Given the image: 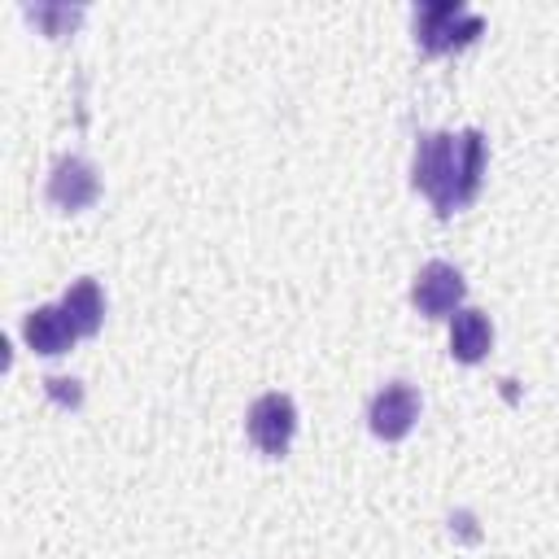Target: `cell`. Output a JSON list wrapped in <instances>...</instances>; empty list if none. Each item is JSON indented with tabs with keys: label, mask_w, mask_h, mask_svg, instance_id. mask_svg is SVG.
Segmentation results:
<instances>
[{
	"label": "cell",
	"mask_w": 559,
	"mask_h": 559,
	"mask_svg": "<svg viewBox=\"0 0 559 559\" xmlns=\"http://www.w3.org/2000/svg\"><path fill=\"white\" fill-rule=\"evenodd\" d=\"M22 336L35 354H66L74 345V323L61 306H35L26 319H22Z\"/></svg>",
	"instance_id": "52a82bcc"
},
{
	"label": "cell",
	"mask_w": 559,
	"mask_h": 559,
	"mask_svg": "<svg viewBox=\"0 0 559 559\" xmlns=\"http://www.w3.org/2000/svg\"><path fill=\"white\" fill-rule=\"evenodd\" d=\"M463 293H467V284H463L459 266H450V262H428V266H419L415 284H411V301H415V310L428 314V319H441V314L463 310Z\"/></svg>",
	"instance_id": "277c9868"
},
{
	"label": "cell",
	"mask_w": 559,
	"mask_h": 559,
	"mask_svg": "<svg viewBox=\"0 0 559 559\" xmlns=\"http://www.w3.org/2000/svg\"><path fill=\"white\" fill-rule=\"evenodd\" d=\"M415 419H419V393H415L406 380L384 384V389L371 397V406H367V424H371V432L384 437V441H402V437L415 428Z\"/></svg>",
	"instance_id": "5b68a950"
},
{
	"label": "cell",
	"mask_w": 559,
	"mask_h": 559,
	"mask_svg": "<svg viewBox=\"0 0 559 559\" xmlns=\"http://www.w3.org/2000/svg\"><path fill=\"white\" fill-rule=\"evenodd\" d=\"M96 197H100V175H96L92 162H83V157H61V162L52 166V175H48V201H52L57 210H83V205H92Z\"/></svg>",
	"instance_id": "8992f818"
},
{
	"label": "cell",
	"mask_w": 559,
	"mask_h": 559,
	"mask_svg": "<svg viewBox=\"0 0 559 559\" xmlns=\"http://www.w3.org/2000/svg\"><path fill=\"white\" fill-rule=\"evenodd\" d=\"M489 345H493V323L485 310L463 306L450 314V354L459 362H480L489 354Z\"/></svg>",
	"instance_id": "ba28073f"
},
{
	"label": "cell",
	"mask_w": 559,
	"mask_h": 559,
	"mask_svg": "<svg viewBox=\"0 0 559 559\" xmlns=\"http://www.w3.org/2000/svg\"><path fill=\"white\" fill-rule=\"evenodd\" d=\"M249 441L262 450V454H271V459H280V454H288V445H293V432H297V406H293V397H284V393H262L253 406H249Z\"/></svg>",
	"instance_id": "3957f363"
},
{
	"label": "cell",
	"mask_w": 559,
	"mask_h": 559,
	"mask_svg": "<svg viewBox=\"0 0 559 559\" xmlns=\"http://www.w3.org/2000/svg\"><path fill=\"white\" fill-rule=\"evenodd\" d=\"M26 17L31 22H39L48 35H70L74 26H79V17H83V9H61V4H35V9H26Z\"/></svg>",
	"instance_id": "30bf717a"
},
{
	"label": "cell",
	"mask_w": 559,
	"mask_h": 559,
	"mask_svg": "<svg viewBox=\"0 0 559 559\" xmlns=\"http://www.w3.org/2000/svg\"><path fill=\"white\" fill-rule=\"evenodd\" d=\"M411 22H415V39L424 52H454L485 31L480 13H472L463 0H424L415 4Z\"/></svg>",
	"instance_id": "7a4b0ae2"
},
{
	"label": "cell",
	"mask_w": 559,
	"mask_h": 559,
	"mask_svg": "<svg viewBox=\"0 0 559 559\" xmlns=\"http://www.w3.org/2000/svg\"><path fill=\"white\" fill-rule=\"evenodd\" d=\"M480 179H485V135L476 127L424 131L415 140L411 183L432 201L441 218L454 210H467L480 192Z\"/></svg>",
	"instance_id": "6da1fadb"
},
{
	"label": "cell",
	"mask_w": 559,
	"mask_h": 559,
	"mask_svg": "<svg viewBox=\"0 0 559 559\" xmlns=\"http://www.w3.org/2000/svg\"><path fill=\"white\" fill-rule=\"evenodd\" d=\"M61 310L70 314V323H74L79 336L100 332V323H105V297H100V284H96V280H79V284H70L66 297H61Z\"/></svg>",
	"instance_id": "9c48e42d"
}]
</instances>
